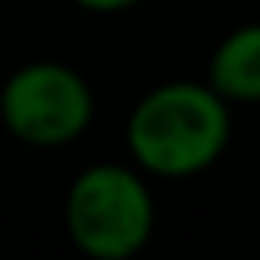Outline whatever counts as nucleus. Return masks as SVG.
<instances>
[{"label": "nucleus", "instance_id": "nucleus-1", "mask_svg": "<svg viewBox=\"0 0 260 260\" xmlns=\"http://www.w3.org/2000/svg\"><path fill=\"white\" fill-rule=\"evenodd\" d=\"M234 138V104L207 81H165L126 115V153L153 180H191L218 165Z\"/></svg>", "mask_w": 260, "mask_h": 260}, {"label": "nucleus", "instance_id": "nucleus-2", "mask_svg": "<svg viewBox=\"0 0 260 260\" xmlns=\"http://www.w3.org/2000/svg\"><path fill=\"white\" fill-rule=\"evenodd\" d=\"M157 230L149 176L130 161H96L65 191V234L92 260H130Z\"/></svg>", "mask_w": 260, "mask_h": 260}, {"label": "nucleus", "instance_id": "nucleus-3", "mask_svg": "<svg viewBox=\"0 0 260 260\" xmlns=\"http://www.w3.org/2000/svg\"><path fill=\"white\" fill-rule=\"evenodd\" d=\"M96 119V92L65 61H27L0 84V122L31 149H65Z\"/></svg>", "mask_w": 260, "mask_h": 260}, {"label": "nucleus", "instance_id": "nucleus-5", "mask_svg": "<svg viewBox=\"0 0 260 260\" xmlns=\"http://www.w3.org/2000/svg\"><path fill=\"white\" fill-rule=\"evenodd\" d=\"M73 4L84 12H96V16H115V12H126L134 4H142V0H73Z\"/></svg>", "mask_w": 260, "mask_h": 260}, {"label": "nucleus", "instance_id": "nucleus-4", "mask_svg": "<svg viewBox=\"0 0 260 260\" xmlns=\"http://www.w3.org/2000/svg\"><path fill=\"white\" fill-rule=\"evenodd\" d=\"M207 84L226 104H260V23H241L214 46Z\"/></svg>", "mask_w": 260, "mask_h": 260}]
</instances>
